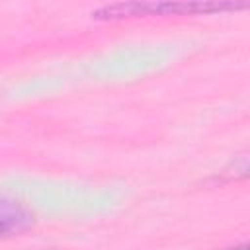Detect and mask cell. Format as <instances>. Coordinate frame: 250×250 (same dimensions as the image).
<instances>
[{"instance_id": "1", "label": "cell", "mask_w": 250, "mask_h": 250, "mask_svg": "<svg viewBox=\"0 0 250 250\" xmlns=\"http://www.w3.org/2000/svg\"><path fill=\"white\" fill-rule=\"evenodd\" d=\"M246 4L236 2H127V4H113L104 6L102 10L94 12L96 18L115 20V18H131V16H148V14H207V12H221V10H236L244 8Z\"/></svg>"}, {"instance_id": "2", "label": "cell", "mask_w": 250, "mask_h": 250, "mask_svg": "<svg viewBox=\"0 0 250 250\" xmlns=\"http://www.w3.org/2000/svg\"><path fill=\"white\" fill-rule=\"evenodd\" d=\"M33 225V213L20 201L0 199V236H14Z\"/></svg>"}]
</instances>
